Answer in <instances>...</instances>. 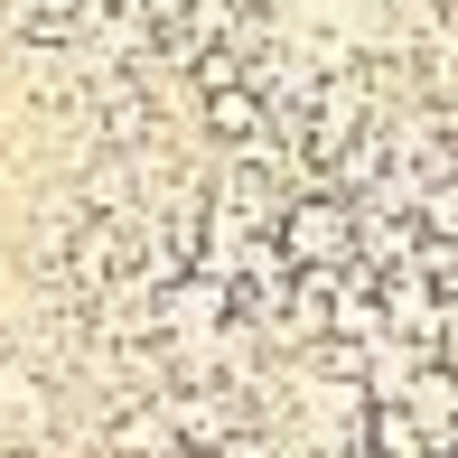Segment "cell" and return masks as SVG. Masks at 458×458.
<instances>
[{
	"label": "cell",
	"mask_w": 458,
	"mask_h": 458,
	"mask_svg": "<svg viewBox=\"0 0 458 458\" xmlns=\"http://www.w3.org/2000/svg\"><path fill=\"white\" fill-rule=\"evenodd\" d=\"M206 458H281V440H272V421H243L225 449H206Z\"/></svg>",
	"instance_id": "5"
},
{
	"label": "cell",
	"mask_w": 458,
	"mask_h": 458,
	"mask_svg": "<svg viewBox=\"0 0 458 458\" xmlns=\"http://www.w3.org/2000/svg\"><path fill=\"white\" fill-rule=\"evenodd\" d=\"M281 458H327V449H300V440H281Z\"/></svg>",
	"instance_id": "6"
},
{
	"label": "cell",
	"mask_w": 458,
	"mask_h": 458,
	"mask_svg": "<svg viewBox=\"0 0 458 458\" xmlns=\"http://www.w3.org/2000/svg\"><path fill=\"white\" fill-rule=\"evenodd\" d=\"M56 421H66V403H56V374L38 365H0V449H56Z\"/></svg>",
	"instance_id": "2"
},
{
	"label": "cell",
	"mask_w": 458,
	"mask_h": 458,
	"mask_svg": "<svg viewBox=\"0 0 458 458\" xmlns=\"http://www.w3.org/2000/svg\"><path fill=\"white\" fill-rule=\"evenodd\" d=\"M272 243L290 253V272H346V262H356V197H337V187H300V197L281 206Z\"/></svg>",
	"instance_id": "1"
},
{
	"label": "cell",
	"mask_w": 458,
	"mask_h": 458,
	"mask_svg": "<svg viewBox=\"0 0 458 458\" xmlns=\"http://www.w3.org/2000/svg\"><path fill=\"white\" fill-rule=\"evenodd\" d=\"M103 449H113V458H178L169 403H159V393H140V403H113V411H103Z\"/></svg>",
	"instance_id": "3"
},
{
	"label": "cell",
	"mask_w": 458,
	"mask_h": 458,
	"mask_svg": "<svg viewBox=\"0 0 458 458\" xmlns=\"http://www.w3.org/2000/svg\"><path fill=\"white\" fill-rule=\"evenodd\" d=\"M421 234H449V243H458V169L421 187Z\"/></svg>",
	"instance_id": "4"
}]
</instances>
